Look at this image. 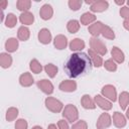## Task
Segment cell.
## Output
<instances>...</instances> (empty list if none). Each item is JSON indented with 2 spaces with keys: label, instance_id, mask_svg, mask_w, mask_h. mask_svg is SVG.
<instances>
[{
  "label": "cell",
  "instance_id": "3957f363",
  "mask_svg": "<svg viewBox=\"0 0 129 129\" xmlns=\"http://www.w3.org/2000/svg\"><path fill=\"white\" fill-rule=\"evenodd\" d=\"M90 46H91L92 50H94L95 52H97L100 55H105L107 53L106 45L104 44V42L101 39H99L97 37H92L90 39Z\"/></svg>",
  "mask_w": 129,
  "mask_h": 129
},
{
  "label": "cell",
  "instance_id": "8d00e7d4",
  "mask_svg": "<svg viewBox=\"0 0 129 129\" xmlns=\"http://www.w3.org/2000/svg\"><path fill=\"white\" fill-rule=\"evenodd\" d=\"M72 129H88V124L84 120H80L77 123H75L72 127Z\"/></svg>",
  "mask_w": 129,
  "mask_h": 129
},
{
  "label": "cell",
  "instance_id": "9a60e30c",
  "mask_svg": "<svg viewBox=\"0 0 129 129\" xmlns=\"http://www.w3.org/2000/svg\"><path fill=\"white\" fill-rule=\"evenodd\" d=\"M111 54H112V57L113 59L118 62V63H122L125 59V56H124V52L117 46H113L112 47V50H111Z\"/></svg>",
  "mask_w": 129,
  "mask_h": 129
},
{
  "label": "cell",
  "instance_id": "8fae6325",
  "mask_svg": "<svg viewBox=\"0 0 129 129\" xmlns=\"http://www.w3.org/2000/svg\"><path fill=\"white\" fill-rule=\"evenodd\" d=\"M38 40L42 44H48L51 41V33L47 28H42L38 32Z\"/></svg>",
  "mask_w": 129,
  "mask_h": 129
},
{
  "label": "cell",
  "instance_id": "603a6c76",
  "mask_svg": "<svg viewBox=\"0 0 129 129\" xmlns=\"http://www.w3.org/2000/svg\"><path fill=\"white\" fill-rule=\"evenodd\" d=\"M0 64L4 69L9 68L12 64V57H11V55L6 53V52H2L0 54Z\"/></svg>",
  "mask_w": 129,
  "mask_h": 129
},
{
  "label": "cell",
  "instance_id": "f1b7e54d",
  "mask_svg": "<svg viewBox=\"0 0 129 129\" xmlns=\"http://www.w3.org/2000/svg\"><path fill=\"white\" fill-rule=\"evenodd\" d=\"M29 68H30L31 72L34 73V74H39V73H41V71H42V66L39 63V61H38L36 58H33V59L30 60V62H29Z\"/></svg>",
  "mask_w": 129,
  "mask_h": 129
},
{
  "label": "cell",
  "instance_id": "30bf717a",
  "mask_svg": "<svg viewBox=\"0 0 129 129\" xmlns=\"http://www.w3.org/2000/svg\"><path fill=\"white\" fill-rule=\"evenodd\" d=\"M52 14H53V10L49 4H44L41 6V8L39 10V15L43 20L50 19L52 17Z\"/></svg>",
  "mask_w": 129,
  "mask_h": 129
},
{
  "label": "cell",
  "instance_id": "7dc6e473",
  "mask_svg": "<svg viewBox=\"0 0 129 129\" xmlns=\"http://www.w3.org/2000/svg\"><path fill=\"white\" fill-rule=\"evenodd\" d=\"M128 64H129V63H128Z\"/></svg>",
  "mask_w": 129,
  "mask_h": 129
},
{
  "label": "cell",
  "instance_id": "4316f807",
  "mask_svg": "<svg viewBox=\"0 0 129 129\" xmlns=\"http://www.w3.org/2000/svg\"><path fill=\"white\" fill-rule=\"evenodd\" d=\"M67 28H68L70 33H76L80 29V22L78 20H76V19H72V20H70L68 22Z\"/></svg>",
  "mask_w": 129,
  "mask_h": 129
},
{
  "label": "cell",
  "instance_id": "e0dca14e",
  "mask_svg": "<svg viewBox=\"0 0 129 129\" xmlns=\"http://www.w3.org/2000/svg\"><path fill=\"white\" fill-rule=\"evenodd\" d=\"M103 26H104V24L101 21H97L89 26V32L93 35V37H97L102 32Z\"/></svg>",
  "mask_w": 129,
  "mask_h": 129
},
{
  "label": "cell",
  "instance_id": "ab89813d",
  "mask_svg": "<svg viewBox=\"0 0 129 129\" xmlns=\"http://www.w3.org/2000/svg\"><path fill=\"white\" fill-rule=\"evenodd\" d=\"M7 1L6 0H0V8L3 10V9H5L6 8V6H7Z\"/></svg>",
  "mask_w": 129,
  "mask_h": 129
},
{
  "label": "cell",
  "instance_id": "ffe728a7",
  "mask_svg": "<svg viewBox=\"0 0 129 129\" xmlns=\"http://www.w3.org/2000/svg\"><path fill=\"white\" fill-rule=\"evenodd\" d=\"M89 56L93 62V64L96 67V68H100L102 64H103V59L102 57L100 56V54H98L97 52H95L94 50L92 49H89Z\"/></svg>",
  "mask_w": 129,
  "mask_h": 129
},
{
  "label": "cell",
  "instance_id": "7bdbcfd3",
  "mask_svg": "<svg viewBox=\"0 0 129 129\" xmlns=\"http://www.w3.org/2000/svg\"><path fill=\"white\" fill-rule=\"evenodd\" d=\"M115 3L118 4V5H122V4H124V1L123 0H121V1H115Z\"/></svg>",
  "mask_w": 129,
  "mask_h": 129
},
{
  "label": "cell",
  "instance_id": "f6af8a7d",
  "mask_svg": "<svg viewBox=\"0 0 129 129\" xmlns=\"http://www.w3.org/2000/svg\"><path fill=\"white\" fill-rule=\"evenodd\" d=\"M126 116H127V118L129 119V108L127 109V112H126Z\"/></svg>",
  "mask_w": 129,
  "mask_h": 129
},
{
  "label": "cell",
  "instance_id": "ba28073f",
  "mask_svg": "<svg viewBox=\"0 0 129 129\" xmlns=\"http://www.w3.org/2000/svg\"><path fill=\"white\" fill-rule=\"evenodd\" d=\"M95 103L101 109H103L105 111H108V110L112 109V103L110 101H108L107 99H105L104 97H102L101 95H96L95 96Z\"/></svg>",
  "mask_w": 129,
  "mask_h": 129
},
{
  "label": "cell",
  "instance_id": "9c48e42d",
  "mask_svg": "<svg viewBox=\"0 0 129 129\" xmlns=\"http://www.w3.org/2000/svg\"><path fill=\"white\" fill-rule=\"evenodd\" d=\"M109 7V3L105 0H99V1H95L92 5H91V11L93 12H103L105 10H107Z\"/></svg>",
  "mask_w": 129,
  "mask_h": 129
},
{
  "label": "cell",
  "instance_id": "277c9868",
  "mask_svg": "<svg viewBox=\"0 0 129 129\" xmlns=\"http://www.w3.org/2000/svg\"><path fill=\"white\" fill-rule=\"evenodd\" d=\"M44 103H45V107L49 111H51L52 113H59L63 109L62 103L59 100H57L55 98H52V97H47L45 99Z\"/></svg>",
  "mask_w": 129,
  "mask_h": 129
},
{
  "label": "cell",
  "instance_id": "4fadbf2b",
  "mask_svg": "<svg viewBox=\"0 0 129 129\" xmlns=\"http://www.w3.org/2000/svg\"><path fill=\"white\" fill-rule=\"evenodd\" d=\"M113 123L117 128H123L126 125V118L120 112H115L113 114Z\"/></svg>",
  "mask_w": 129,
  "mask_h": 129
},
{
  "label": "cell",
  "instance_id": "ee69618b",
  "mask_svg": "<svg viewBox=\"0 0 129 129\" xmlns=\"http://www.w3.org/2000/svg\"><path fill=\"white\" fill-rule=\"evenodd\" d=\"M32 129H42L40 126H34V127H32Z\"/></svg>",
  "mask_w": 129,
  "mask_h": 129
},
{
  "label": "cell",
  "instance_id": "2e32d148",
  "mask_svg": "<svg viewBox=\"0 0 129 129\" xmlns=\"http://www.w3.org/2000/svg\"><path fill=\"white\" fill-rule=\"evenodd\" d=\"M34 80L30 73H24L19 77V83L22 87H30L33 84Z\"/></svg>",
  "mask_w": 129,
  "mask_h": 129
},
{
  "label": "cell",
  "instance_id": "d6986e66",
  "mask_svg": "<svg viewBox=\"0 0 129 129\" xmlns=\"http://www.w3.org/2000/svg\"><path fill=\"white\" fill-rule=\"evenodd\" d=\"M18 45H19L18 40L16 38H14V37L8 38L6 40V42H5V48H6V50L8 52H14V51H16L17 48H18Z\"/></svg>",
  "mask_w": 129,
  "mask_h": 129
},
{
  "label": "cell",
  "instance_id": "836d02e7",
  "mask_svg": "<svg viewBox=\"0 0 129 129\" xmlns=\"http://www.w3.org/2000/svg\"><path fill=\"white\" fill-rule=\"evenodd\" d=\"M104 67H105V69H106L107 71H109V72H115V71L117 70V64H116V62L114 61V59H112V58L107 59V60L105 61V63H104Z\"/></svg>",
  "mask_w": 129,
  "mask_h": 129
},
{
  "label": "cell",
  "instance_id": "52a82bcc",
  "mask_svg": "<svg viewBox=\"0 0 129 129\" xmlns=\"http://www.w3.org/2000/svg\"><path fill=\"white\" fill-rule=\"evenodd\" d=\"M102 94L107 97L109 100L115 102L117 100V92H116V89L114 86L112 85H106L102 88Z\"/></svg>",
  "mask_w": 129,
  "mask_h": 129
},
{
  "label": "cell",
  "instance_id": "5b68a950",
  "mask_svg": "<svg viewBox=\"0 0 129 129\" xmlns=\"http://www.w3.org/2000/svg\"><path fill=\"white\" fill-rule=\"evenodd\" d=\"M112 121H111V117L108 113H102L98 120H97V123H96V126H97V129H106L108 127H110Z\"/></svg>",
  "mask_w": 129,
  "mask_h": 129
},
{
  "label": "cell",
  "instance_id": "7c38bea8",
  "mask_svg": "<svg viewBox=\"0 0 129 129\" xmlns=\"http://www.w3.org/2000/svg\"><path fill=\"white\" fill-rule=\"evenodd\" d=\"M59 90L62 92H74L77 89V83L75 81H62L59 86H58Z\"/></svg>",
  "mask_w": 129,
  "mask_h": 129
},
{
  "label": "cell",
  "instance_id": "cb8c5ba5",
  "mask_svg": "<svg viewBox=\"0 0 129 129\" xmlns=\"http://www.w3.org/2000/svg\"><path fill=\"white\" fill-rule=\"evenodd\" d=\"M29 35H30V32H29V29L26 27V26H20L18 28V31H17V36H18V39L19 40H22V41H25L29 38Z\"/></svg>",
  "mask_w": 129,
  "mask_h": 129
},
{
  "label": "cell",
  "instance_id": "4dcf8cb0",
  "mask_svg": "<svg viewBox=\"0 0 129 129\" xmlns=\"http://www.w3.org/2000/svg\"><path fill=\"white\" fill-rule=\"evenodd\" d=\"M30 5H31V2L29 0H18L16 2V7L18 10H21L23 12L27 11L29 8H30Z\"/></svg>",
  "mask_w": 129,
  "mask_h": 129
},
{
  "label": "cell",
  "instance_id": "74e56055",
  "mask_svg": "<svg viewBox=\"0 0 129 129\" xmlns=\"http://www.w3.org/2000/svg\"><path fill=\"white\" fill-rule=\"evenodd\" d=\"M120 15L123 18H125V19H129V8L126 7V6L121 7V9H120Z\"/></svg>",
  "mask_w": 129,
  "mask_h": 129
},
{
  "label": "cell",
  "instance_id": "b9f144b4",
  "mask_svg": "<svg viewBox=\"0 0 129 129\" xmlns=\"http://www.w3.org/2000/svg\"><path fill=\"white\" fill-rule=\"evenodd\" d=\"M47 129H58V128L56 127L55 124H49V125L47 126Z\"/></svg>",
  "mask_w": 129,
  "mask_h": 129
},
{
  "label": "cell",
  "instance_id": "ac0fdd59",
  "mask_svg": "<svg viewBox=\"0 0 129 129\" xmlns=\"http://www.w3.org/2000/svg\"><path fill=\"white\" fill-rule=\"evenodd\" d=\"M19 19H20V22L22 24H24V25H30L34 21V16H33V14L31 12L25 11V12H22L20 14Z\"/></svg>",
  "mask_w": 129,
  "mask_h": 129
},
{
  "label": "cell",
  "instance_id": "60d3db41",
  "mask_svg": "<svg viewBox=\"0 0 129 129\" xmlns=\"http://www.w3.org/2000/svg\"><path fill=\"white\" fill-rule=\"evenodd\" d=\"M123 26H124L125 29L129 30V19H125V20H124V22H123Z\"/></svg>",
  "mask_w": 129,
  "mask_h": 129
},
{
  "label": "cell",
  "instance_id": "6da1fadb",
  "mask_svg": "<svg viewBox=\"0 0 129 129\" xmlns=\"http://www.w3.org/2000/svg\"><path fill=\"white\" fill-rule=\"evenodd\" d=\"M93 62L89 54L85 52H75L71 54L63 66V70L70 78H79L92 71Z\"/></svg>",
  "mask_w": 129,
  "mask_h": 129
},
{
  "label": "cell",
  "instance_id": "1f68e13d",
  "mask_svg": "<svg viewBox=\"0 0 129 129\" xmlns=\"http://www.w3.org/2000/svg\"><path fill=\"white\" fill-rule=\"evenodd\" d=\"M17 23V17L13 14V13H9L6 16V20H5V25L8 28H12L16 25Z\"/></svg>",
  "mask_w": 129,
  "mask_h": 129
},
{
  "label": "cell",
  "instance_id": "7402d4cb",
  "mask_svg": "<svg viewBox=\"0 0 129 129\" xmlns=\"http://www.w3.org/2000/svg\"><path fill=\"white\" fill-rule=\"evenodd\" d=\"M85 48V41L81 38H75L70 42L71 50H82Z\"/></svg>",
  "mask_w": 129,
  "mask_h": 129
},
{
  "label": "cell",
  "instance_id": "e575fe53",
  "mask_svg": "<svg viewBox=\"0 0 129 129\" xmlns=\"http://www.w3.org/2000/svg\"><path fill=\"white\" fill-rule=\"evenodd\" d=\"M69 6L72 10L74 11H77L81 8L82 6V1L81 0H70L69 1Z\"/></svg>",
  "mask_w": 129,
  "mask_h": 129
},
{
  "label": "cell",
  "instance_id": "d4e9b609",
  "mask_svg": "<svg viewBox=\"0 0 129 129\" xmlns=\"http://www.w3.org/2000/svg\"><path fill=\"white\" fill-rule=\"evenodd\" d=\"M81 23L83 25H88V24H91L92 22H94L96 20V16L93 14V13H90V12H85L82 16H81Z\"/></svg>",
  "mask_w": 129,
  "mask_h": 129
},
{
  "label": "cell",
  "instance_id": "bcb514c9",
  "mask_svg": "<svg viewBox=\"0 0 129 129\" xmlns=\"http://www.w3.org/2000/svg\"><path fill=\"white\" fill-rule=\"evenodd\" d=\"M127 4H128V5H129V1H127Z\"/></svg>",
  "mask_w": 129,
  "mask_h": 129
},
{
  "label": "cell",
  "instance_id": "83f0119b",
  "mask_svg": "<svg viewBox=\"0 0 129 129\" xmlns=\"http://www.w3.org/2000/svg\"><path fill=\"white\" fill-rule=\"evenodd\" d=\"M44 71L46 73V75L49 77V78H54L58 72V69L56 66L52 64V63H47L45 67H44Z\"/></svg>",
  "mask_w": 129,
  "mask_h": 129
},
{
  "label": "cell",
  "instance_id": "7a4b0ae2",
  "mask_svg": "<svg viewBox=\"0 0 129 129\" xmlns=\"http://www.w3.org/2000/svg\"><path fill=\"white\" fill-rule=\"evenodd\" d=\"M62 116L71 123L75 122L79 118V111L76 106L72 104H68L63 109H62Z\"/></svg>",
  "mask_w": 129,
  "mask_h": 129
},
{
  "label": "cell",
  "instance_id": "5bb4252c",
  "mask_svg": "<svg viewBox=\"0 0 129 129\" xmlns=\"http://www.w3.org/2000/svg\"><path fill=\"white\" fill-rule=\"evenodd\" d=\"M53 45L55 48L57 49H64L68 45V39L64 35L62 34H58L54 37V40H53Z\"/></svg>",
  "mask_w": 129,
  "mask_h": 129
},
{
  "label": "cell",
  "instance_id": "f546056e",
  "mask_svg": "<svg viewBox=\"0 0 129 129\" xmlns=\"http://www.w3.org/2000/svg\"><path fill=\"white\" fill-rule=\"evenodd\" d=\"M18 116V109L15 107H10L6 112V120L8 122L13 121Z\"/></svg>",
  "mask_w": 129,
  "mask_h": 129
},
{
  "label": "cell",
  "instance_id": "8992f818",
  "mask_svg": "<svg viewBox=\"0 0 129 129\" xmlns=\"http://www.w3.org/2000/svg\"><path fill=\"white\" fill-rule=\"evenodd\" d=\"M37 88L39 89V90H41L44 94H46V95H50V94H52V92H53V85L51 84V82L50 81H48V80H45V79H43V80H40V81H38L37 82Z\"/></svg>",
  "mask_w": 129,
  "mask_h": 129
},
{
  "label": "cell",
  "instance_id": "d590c367",
  "mask_svg": "<svg viewBox=\"0 0 129 129\" xmlns=\"http://www.w3.org/2000/svg\"><path fill=\"white\" fill-rule=\"evenodd\" d=\"M27 122L24 119H18L15 123V129H27Z\"/></svg>",
  "mask_w": 129,
  "mask_h": 129
},
{
  "label": "cell",
  "instance_id": "44dd1931",
  "mask_svg": "<svg viewBox=\"0 0 129 129\" xmlns=\"http://www.w3.org/2000/svg\"><path fill=\"white\" fill-rule=\"evenodd\" d=\"M81 104L85 109H95L96 103L93 101V99L89 95H84L81 100Z\"/></svg>",
  "mask_w": 129,
  "mask_h": 129
},
{
  "label": "cell",
  "instance_id": "d6a6232c",
  "mask_svg": "<svg viewBox=\"0 0 129 129\" xmlns=\"http://www.w3.org/2000/svg\"><path fill=\"white\" fill-rule=\"evenodd\" d=\"M101 33L103 34V36H104L105 38H108V39H114V38H115V33H114V31H113L108 25H105V24H104Z\"/></svg>",
  "mask_w": 129,
  "mask_h": 129
},
{
  "label": "cell",
  "instance_id": "484cf974",
  "mask_svg": "<svg viewBox=\"0 0 129 129\" xmlns=\"http://www.w3.org/2000/svg\"><path fill=\"white\" fill-rule=\"evenodd\" d=\"M119 104L122 110H126L128 104H129V93L128 92H122L119 96Z\"/></svg>",
  "mask_w": 129,
  "mask_h": 129
},
{
  "label": "cell",
  "instance_id": "f35d334b",
  "mask_svg": "<svg viewBox=\"0 0 129 129\" xmlns=\"http://www.w3.org/2000/svg\"><path fill=\"white\" fill-rule=\"evenodd\" d=\"M57 127H58V129H70L68 122L64 120H59L57 122Z\"/></svg>",
  "mask_w": 129,
  "mask_h": 129
}]
</instances>
